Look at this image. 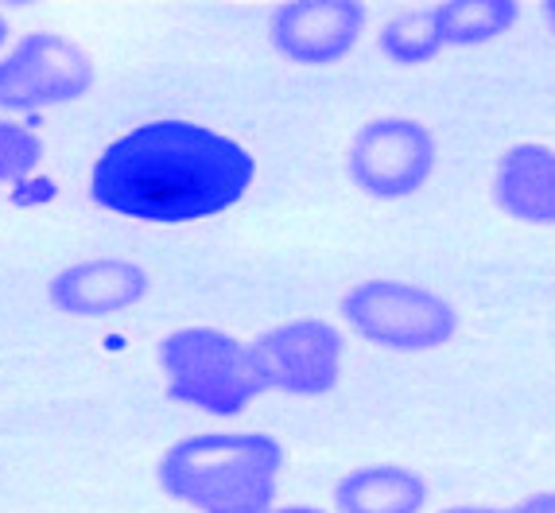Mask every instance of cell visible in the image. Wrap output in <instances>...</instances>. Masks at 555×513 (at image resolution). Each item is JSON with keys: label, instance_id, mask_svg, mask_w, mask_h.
<instances>
[{"label": "cell", "instance_id": "cell-1", "mask_svg": "<svg viewBox=\"0 0 555 513\" xmlns=\"http://www.w3.org/2000/svg\"><path fill=\"white\" fill-rule=\"evenodd\" d=\"M253 179L257 159L241 140L195 121H149L98 156L90 198L109 215L179 226L237 206Z\"/></svg>", "mask_w": 555, "mask_h": 513}, {"label": "cell", "instance_id": "cell-2", "mask_svg": "<svg viewBox=\"0 0 555 513\" xmlns=\"http://www.w3.org/2000/svg\"><path fill=\"white\" fill-rule=\"evenodd\" d=\"M284 448L269 432H195L159 456L167 498L195 513H272Z\"/></svg>", "mask_w": 555, "mask_h": 513}, {"label": "cell", "instance_id": "cell-3", "mask_svg": "<svg viewBox=\"0 0 555 513\" xmlns=\"http://www.w3.org/2000/svg\"><path fill=\"white\" fill-rule=\"evenodd\" d=\"M167 397L210 416H237L264 385L253 370L249 346L218 326H179L159 343Z\"/></svg>", "mask_w": 555, "mask_h": 513}, {"label": "cell", "instance_id": "cell-4", "mask_svg": "<svg viewBox=\"0 0 555 513\" xmlns=\"http://www.w3.org/2000/svg\"><path fill=\"white\" fill-rule=\"evenodd\" d=\"M338 311L353 335L392 355H427L459 335V311L451 299L412 280H358Z\"/></svg>", "mask_w": 555, "mask_h": 513}, {"label": "cell", "instance_id": "cell-5", "mask_svg": "<svg viewBox=\"0 0 555 513\" xmlns=\"http://www.w3.org/2000/svg\"><path fill=\"white\" fill-rule=\"evenodd\" d=\"M436 132L416 117H377L365 121L350 140L346 171L361 195L397 203L424 191L436 176Z\"/></svg>", "mask_w": 555, "mask_h": 513}, {"label": "cell", "instance_id": "cell-6", "mask_svg": "<svg viewBox=\"0 0 555 513\" xmlns=\"http://www.w3.org/2000/svg\"><path fill=\"white\" fill-rule=\"evenodd\" d=\"M93 86V59L86 47L59 31H28L9 55H0V110H55L86 98Z\"/></svg>", "mask_w": 555, "mask_h": 513}, {"label": "cell", "instance_id": "cell-7", "mask_svg": "<svg viewBox=\"0 0 555 513\" xmlns=\"http://www.w3.org/2000/svg\"><path fill=\"white\" fill-rule=\"evenodd\" d=\"M249 358L264 389L323 397L343 377L346 335L326 319H292L249 343Z\"/></svg>", "mask_w": 555, "mask_h": 513}, {"label": "cell", "instance_id": "cell-8", "mask_svg": "<svg viewBox=\"0 0 555 513\" xmlns=\"http://www.w3.org/2000/svg\"><path fill=\"white\" fill-rule=\"evenodd\" d=\"M370 12L358 0H287L272 12L269 39L299 66H331L365 36Z\"/></svg>", "mask_w": 555, "mask_h": 513}, {"label": "cell", "instance_id": "cell-9", "mask_svg": "<svg viewBox=\"0 0 555 513\" xmlns=\"http://www.w3.org/2000/svg\"><path fill=\"white\" fill-rule=\"evenodd\" d=\"M149 296V272L125 257H93L51 277L47 299L70 319H109Z\"/></svg>", "mask_w": 555, "mask_h": 513}, {"label": "cell", "instance_id": "cell-10", "mask_svg": "<svg viewBox=\"0 0 555 513\" xmlns=\"http://www.w3.org/2000/svg\"><path fill=\"white\" fill-rule=\"evenodd\" d=\"M490 195L513 222L555 226V149L540 140L505 149L493 168Z\"/></svg>", "mask_w": 555, "mask_h": 513}, {"label": "cell", "instance_id": "cell-11", "mask_svg": "<svg viewBox=\"0 0 555 513\" xmlns=\"http://www.w3.org/2000/svg\"><path fill=\"white\" fill-rule=\"evenodd\" d=\"M427 478L404 463H365L334 483V513H424Z\"/></svg>", "mask_w": 555, "mask_h": 513}, {"label": "cell", "instance_id": "cell-12", "mask_svg": "<svg viewBox=\"0 0 555 513\" xmlns=\"http://www.w3.org/2000/svg\"><path fill=\"white\" fill-rule=\"evenodd\" d=\"M520 20L517 0H447L436 4V24L443 47L493 43Z\"/></svg>", "mask_w": 555, "mask_h": 513}, {"label": "cell", "instance_id": "cell-13", "mask_svg": "<svg viewBox=\"0 0 555 513\" xmlns=\"http://www.w3.org/2000/svg\"><path fill=\"white\" fill-rule=\"evenodd\" d=\"M380 55L392 59L397 66H424L447 51L443 36H439L436 9H404L392 20H385V28L377 31Z\"/></svg>", "mask_w": 555, "mask_h": 513}, {"label": "cell", "instance_id": "cell-14", "mask_svg": "<svg viewBox=\"0 0 555 513\" xmlns=\"http://www.w3.org/2000/svg\"><path fill=\"white\" fill-rule=\"evenodd\" d=\"M39 159H43V144L28 125L0 121V183L24 179L39 168Z\"/></svg>", "mask_w": 555, "mask_h": 513}, {"label": "cell", "instance_id": "cell-15", "mask_svg": "<svg viewBox=\"0 0 555 513\" xmlns=\"http://www.w3.org/2000/svg\"><path fill=\"white\" fill-rule=\"evenodd\" d=\"M509 513H555V490H540V495H528L520 502L505 505Z\"/></svg>", "mask_w": 555, "mask_h": 513}, {"label": "cell", "instance_id": "cell-16", "mask_svg": "<svg viewBox=\"0 0 555 513\" xmlns=\"http://www.w3.org/2000/svg\"><path fill=\"white\" fill-rule=\"evenodd\" d=\"M439 513H509L505 505H481V502H463V505H447Z\"/></svg>", "mask_w": 555, "mask_h": 513}, {"label": "cell", "instance_id": "cell-17", "mask_svg": "<svg viewBox=\"0 0 555 513\" xmlns=\"http://www.w3.org/2000/svg\"><path fill=\"white\" fill-rule=\"evenodd\" d=\"M272 513H326V510H319V505H276Z\"/></svg>", "mask_w": 555, "mask_h": 513}, {"label": "cell", "instance_id": "cell-18", "mask_svg": "<svg viewBox=\"0 0 555 513\" xmlns=\"http://www.w3.org/2000/svg\"><path fill=\"white\" fill-rule=\"evenodd\" d=\"M544 20H547V28H552V36H555V0H547V4H544Z\"/></svg>", "mask_w": 555, "mask_h": 513}, {"label": "cell", "instance_id": "cell-19", "mask_svg": "<svg viewBox=\"0 0 555 513\" xmlns=\"http://www.w3.org/2000/svg\"><path fill=\"white\" fill-rule=\"evenodd\" d=\"M4 39H9V20L0 16V47H4Z\"/></svg>", "mask_w": 555, "mask_h": 513}]
</instances>
